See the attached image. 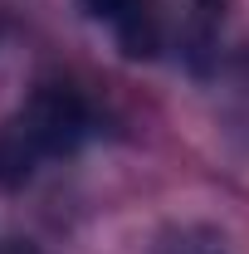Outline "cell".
<instances>
[{
  "label": "cell",
  "mask_w": 249,
  "mask_h": 254,
  "mask_svg": "<svg viewBox=\"0 0 249 254\" xmlns=\"http://www.w3.org/2000/svg\"><path fill=\"white\" fill-rule=\"evenodd\" d=\"M156 254H230V250H225V240L210 225H171L161 235Z\"/></svg>",
  "instance_id": "3957f363"
},
{
  "label": "cell",
  "mask_w": 249,
  "mask_h": 254,
  "mask_svg": "<svg viewBox=\"0 0 249 254\" xmlns=\"http://www.w3.org/2000/svg\"><path fill=\"white\" fill-rule=\"evenodd\" d=\"M0 254H44V250L30 240H0Z\"/></svg>",
  "instance_id": "277c9868"
},
{
  "label": "cell",
  "mask_w": 249,
  "mask_h": 254,
  "mask_svg": "<svg viewBox=\"0 0 249 254\" xmlns=\"http://www.w3.org/2000/svg\"><path fill=\"white\" fill-rule=\"evenodd\" d=\"M225 5H230V0H195V10H200L205 20H220V15H225Z\"/></svg>",
  "instance_id": "5b68a950"
},
{
  "label": "cell",
  "mask_w": 249,
  "mask_h": 254,
  "mask_svg": "<svg viewBox=\"0 0 249 254\" xmlns=\"http://www.w3.org/2000/svg\"><path fill=\"white\" fill-rule=\"evenodd\" d=\"M83 5H88L93 20L113 25L118 44L132 59L156 54V10H152V0H83Z\"/></svg>",
  "instance_id": "7a4b0ae2"
},
{
  "label": "cell",
  "mask_w": 249,
  "mask_h": 254,
  "mask_svg": "<svg viewBox=\"0 0 249 254\" xmlns=\"http://www.w3.org/2000/svg\"><path fill=\"white\" fill-rule=\"evenodd\" d=\"M88 137V108L68 83H39L0 127V186H25L39 161L68 157Z\"/></svg>",
  "instance_id": "6da1fadb"
}]
</instances>
